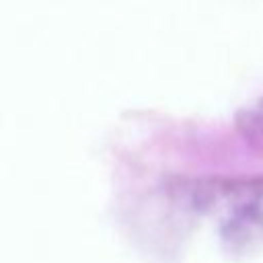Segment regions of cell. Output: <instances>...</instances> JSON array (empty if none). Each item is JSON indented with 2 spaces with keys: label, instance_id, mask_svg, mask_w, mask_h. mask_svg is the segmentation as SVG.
Masks as SVG:
<instances>
[{
  "label": "cell",
  "instance_id": "6da1fadb",
  "mask_svg": "<svg viewBox=\"0 0 263 263\" xmlns=\"http://www.w3.org/2000/svg\"><path fill=\"white\" fill-rule=\"evenodd\" d=\"M220 238L232 255L263 251V179L242 183L224 195Z\"/></svg>",
  "mask_w": 263,
  "mask_h": 263
},
{
  "label": "cell",
  "instance_id": "7a4b0ae2",
  "mask_svg": "<svg viewBox=\"0 0 263 263\" xmlns=\"http://www.w3.org/2000/svg\"><path fill=\"white\" fill-rule=\"evenodd\" d=\"M238 127L242 132V138L263 152V97L240 115Z\"/></svg>",
  "mask_w": 263,
  "mask_h": 263
}]
</instances>
